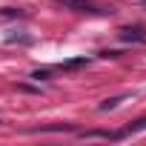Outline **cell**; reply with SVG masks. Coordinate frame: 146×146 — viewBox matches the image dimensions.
<instances>
[{
	"label": "cell",
	"mask_w": 146,
	"mask_h": 146,
	"mask_svg": "<svg viewBox=\"0 0 146 146\" xmlns=\"http://www.w3.org/2000/svg\"><path fill=\"white\" fill-rule=\"evenodd\" d=\"M63 9H72V12H89V15H98L100 9H95L92 0H57Z\"/></svg>",
	"instance_id": "cell-1"
},
{
	"label": "cell",
	"mask_w": 146,
	"mask_h": 146,
	"mask_svg": "<svg viewBox=\"0 0 146 146\" xmlns=\"http://www.w3.org/2000/svg\"><path fill=\"white\" fill-rule=\"evenodd\" d=\"M120 40H126V43H146V32L137 29V26H126V29H120Z\"/></svg>",
	"instance_id": "cell-2"
},
{
	"label": "cell",
	"mask_w": 146,
	"mask_h": 146,
	"mask_svg": "<svg viewBox=\"0 0 146 146\" xmlns=\"http://www.w3.org/2000/svg\"><path fill=\"white\" fill-rule=\"evenodd\" d=\"M6 43H23V46H29L32 37H29V35H20V32H17V35L12 32V35H6Z\"/></svg>",
	"instance_id": "cell-3"
},
{
	"label": "cell",
	"mask_w": 146,
	"mask_h": 146,
	"mask_svg": "<svg viewBox=\"0 0 146 146\" xmlns=\"http://www.w3.org/2000/svg\"><path fill=\"white\" fill-rule=\"evenodd\" d=\"M89 60L86 57H75V60H66V63H60V69H80V66H86Z\"/></svg>",
	"instance_id": "cell-4"
},
{
	"label": "cell",
	"mask_w": 146,
	"mask_h": 146,
	"mask_svg": "<svg viewBox=\"0 0 146 146\" xmlns=\"http://www.w3.org/2000/svg\"><path fill=\"white\" fill-rule=\"evenodd\" d=\"M120 100H126V98H109L106 103H100V112H109V109H115V106H117Z\"/></svg>",
	"instance_id": "cell-5"
},
{
	"label": "cell",
	"mask_w": 146,
	"mask_h": 146,
	"mask_svg": "<svg viewBox=\"0 0 146 146\" xmlns=\"http://www.w3.org/2000/svg\"><path fill=\"white\" fill-rule=\"evenodd\" d=\"M32 78H35V80H49L52 72H49V69H43V72H32Z\"/></svg>",
	"instance_id": "cell-6"
}]
</instances>
